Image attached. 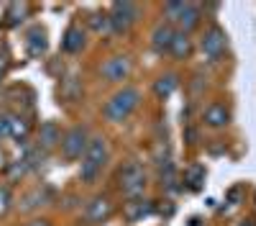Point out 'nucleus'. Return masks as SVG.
Returning <instances> with one entry per match:
<instances>
[{
    "label": "nucleus",
    "mask_w": 256,
    "mask_h": 226,
    "mask_svg": "<svg viewBox=\"0 0 256 226\" xmlns=\"http://www.w3.org/2000/svg\"><path fill=\"white\" fill-rule=\"evenodd\" d=\"M238 226H256V221H254V218H244Z\"/></svg>",
    "instance_id": "nucleus-25"
},
{
    "label": "nucleus",
    "mask_w": 256,
    "mask_h": 226,
    "mask_svg": "<svg viewBox=\"0 0 256 226\" xmlns=\"http://www.w3.org/2000/svg\"><path fill=\"white\" fill-rule=\"evenodd\" d=\"M10 200H13V198H10V190L3 185V188H0V216L10 208Z\"/></svg>",
    "instance_id": "nucleus-22"
},
{
    "label": "nucleus",
    "mask_w": 256,
    "mask_h": 226,
    "mask_svg": "<svg viewBox=\"0 0 256 226\" xmlns=\"http://www.w3.org/2000/svg\"><path fill=\"white\" fill-rule=\"evenodd\" d=\"M26 13H28V6L26 3H13V6H8V21L16 26V24H20V21L26 18Z\"/></svg>",
    "instance_id": "nucleus-21"
},
{
    "label": "nucleus",
    "mask_w": 256,
    "mask_h": 226,
    "mask_svg": "<svg viewBox=\"0 0 256 226\" xmlns=\"http://www.w3.org/2000/svg\"><path fill=\"white\" fill-rule=\"evenodd\" d=\"M26 226H52V223L44 221V218H38V221H31V223H26Z\"/></svg>",
    "instance_id": "nucleus-24"
},
{
    "label": "nucleus",
    "mask_w": 256,
    "mask_h": 226,
    "mask_svg": "<svg viewBox=\"0 0 256 226\" xmlns=\"http://www.w3.org/2000/svg\"><path fill=\"white\" fill-rule=\"evenodd\" d=\"M141 11L136 3H113L110 11H108V21H110V29L116 34H126V31H131L136 26V21H138Z\"/></svg>",
    "instance_id": "nucleus-4"
},
{
    "label": "nucleus",
    "mask_w": 256,
    "mask_h": 226,
    "mask_svg": "<svg viewBox=\"0 0 256 226\" xmlns=\"http://www.w3.org/2000/svg\"><path fill=\"white\" fill-rule=\"evenodd\" d=\"M187 3H166L164 6V16H166V24H180L182 16H184Z\"/></svg>",
    "instance_id": "nucleus-20"
},
{
    "label": "nucleus",
    "mask_w": 256,
    "mask_h": 226,
    "mask_svg": "<svg viewBox=\"0 0 256 226\" xmlns=\"http://www.w3.org/2000/svg\"><path fill=\"white\" fill-rule=\"evenodd\" d=\"M123 213H126V218L131 221V223H136V221H141V218H146V216H152V213H154V203H152V200H146V198L128 200Z\"/></svg>",
    "instance_id": "nucleus-11"
},
{
    "label": "nucleus",
    "mask_w": 256,
    "mask_h": 226,
    "mask_svg": "<svg viewBox=\"0 0 256 226\" xmlns=\"http://www.w3.org/2000/svg\"><path fill=\"white\" fill-rule=\"evenodd\" d=\"M131 70H134V62L131 57H126V54H116V57H108L102 62V67H100V75L108 80V82H123L131 77Z\"/></svg>",
    "instance_id": "nucleus-7"
},
{
    "label": "nucleus",
    "mask_w": 256,
    "mask_h": 226,
    "mask_svg": "<svg viewBox=\"0 0 256 226\" xmlns=\"http://www.w3.org/2000/svg\"><path fill=\"white\" fill-rule=\"evenodd\" d=\"M82 47H84V31H82L80 26H70L67 34H64V39H62V49L70 52V54H74V52H80Z\"/></svg>",
    "instance_id": "nucleus-15"
},
{
    "label": "nucleus",
    "mask_w": 256,
    "mask_h": 226,
    "mask_svg": "<svg viewBox=\"0 0 256 226\" xmlns=\"http://www.w3.org/2000/svg\"><path fill=\"white\" fill-rule=\"evenodd\" d=\"M202 121L210 129H223L230 123V111L223 106V103H210V106L202 111Z\"/></svg>",
    "instance_id": "nucleus-10"
},
{
    "label": "nucleus",
    "mask_w": 256,
    "mask_h": 226,
    "mask_svg": "<svg viewBox=\"0 0 256 226\" xmlns=\"http://www.w3.org/2000/svg\"><path fill=\"white\" fill-rule=\"evenodd\" d=\"M113 200L108 195H95L90 203H88V208H84V218H88L90 226H100L105 223L110 216H113Z\"/></svg>",
    "instance_id": "nucleus-8"
},
{
    "label": "nucleus",
    "mask_w": 256,
    "mask_h": 226,
    "mask_svg": "<svg viewBox=\"0 0 256 226\" xmlns=\"http://www.w3.org/2000/svg\"><path fill=\"white\" fill-rule=\"evenodd\" d=\"M184 182L190 190H200L202 182H205V167H200V164H195V167H190L184 172Z\"/></svg>",
    "instance_id": "nucleus-19"
},
{
    "label": "nucleus",
    "mask_w": 256,
    "mask_h": 226,
    "mask_svg": "<svg viewBox=\"0 0 256 226\" xmlns=\"http://www.w3.org/2000/svg\"><path fill=\"white\" fill-rule=\"evenodd\" d=\"M90 144V134L84 126H72L67 134H62V154L67 159H82L84 149H88Z\"/></svg>",
    "instance_id": "nucleus-5"
},
{
    "label": "nucleus",
    "mask_w": 256,
    "mask_h": 226,
    "mask_svg": "<svg viewBox=\"0 0 256 226\" xmlns=\"http://www.w3.org/2000/svg\"><path fill=\"white\" fill-rule=\"evenodd\" d=\"M141 106V90L134 85H123L118 93H113V98L102 106V116L110 123H120L131 116L136 108Z\"/></svg>",
    "instance_id": "nucleus-2"
},
{
    "label": "nucleus",
    "mask_w": 256,
    "mask_h": 226,
    "mask_svg": "<svg viewBox=\"0 0 256 226\" xmlns=\"http://www.w3.org/2000/svg\"><path fill=\"white\" fill-rule=\"evenodd\" d=\"M110 149H108V139L105 136H90V144L82 154L80 162V180L82 182H95L98 175L102 172V167L108 164Z\"/></svg>",
    "instance_id": "nucleus-1"
},
{
    "label": "nucleus",
    "mask_w": 256,
    "mask_h": 226,
    "mask_svg": "<svg viewBox=\"0 0 256 226\" xmlns=\"http://www.w3.org/2000/svg\"><path fill=\"white\" fill-rule=\"evenodd\" d=\"M192 49H195V44H192V39L187 31H174V39H172V47H169V54H172L174 59H187L192 54Z\"/></svg>",
    "instance_id": "nucleus-14"
},
{
    "label": "nucleus",
    "mask_w": 256,
    "mask_h": 226,
    "mask_svg": "<svg viewBox=\"0 0 256 226\" xmlns=\"http://www.w3.org/2000/svg\"><path fill=\"white\" fill-rule=\"evenodd\" d=\"M38 144H41V149H54L62 144V131L54 121H44L41 123V129H38Z\"/></svg>",
    "instance_id": "nucleus-12"
},
{
    "label": "nucleus",
    "mask_w": 256,
    "mask_h": 226,
    "mask_svg": "<svg viewBox=\"0 0 256 226\" xmlns=\"http://www.w3.org/2000/svg\"><path fill=\"white\" fill-rule=\"evenodd\" d=\"M28 121L26 118H20V116H13V118H8V131H10V136L13 139H18V141H26V136H28Z\"/></svg>",
    "instance_id": "nucleus-18"
},
{
    "label": "nucleus",
    "mask_w": 256,
    "mask_h": 226,
    "mask_svg": "<svg viewBox=\"0 0 256 226\" xmlns=\"http://www.w3.org/2000/svg\"><path fill=\"white\" fill-rule=\"evenodd\" d=\"M177 85H180V77H177L174 72H166V75H162V77L154 82V93H156L159 100H164V98H169V95L177 90Z\"/></svg>",
    "instance_id": "nucleus-16"
},
{
    "label": "nucleus",
    "mask_w": 256,
    "mask_h": 226,
    "mask_svg": "<svg viewBox=\"0 0 256 226\" xmlns=\"http://www.w3.org/2000/svg\"><path fill=\"white\" fill-rule=\"evenodd\" d=\"M3 162H6V157H3V152H0V167H3Z\"/></svg>",
    "instance_id": "nucleus-26"
},
{
    "label": "nucleus",
    "mask_w": 256,
    "mask_h": 226,
    "mask_svg": "<svg viewBox=\"0 0 256 226\" xmlns=\"http://www.w3.org/2000/svg\"><path fill=\"white\" fill-rule=\"evenodd\" d=\"M226 47H228V36L220 26H210L200 41V49H202V57L208 62H218L223 54H226Z\"/></svg>",
    "instance_id": "nucleus-6"
},
{
    "label": "nucleus",
    "mask_w": 256,
    "mask_h": 226,
    "mask_svg": "<svg viewBox=\"0 0 256 226\" xmlns=\"http://www.w3.org/2000/svg\"><path fill=\"white\" fill-rule=\"evenodd\" d=\"M46 47H49L46 31L41 29V26H36V29H31V31L26 34V49H28L31 57H41V54L46 52Z\"/></svg>",
    "instance_id": "nucleus-13"
},
{
    "label": "nucleus",
    "mask_w": 256,
    "mask_h": 226,
    "mask_svg": "<svg viewBox=\"0 0 256 226\" xmlns=\"http://www.w3.org/2000/svg\"><path fill=\"white\" fill-rule=\"evenodd\" d=\"M200 13H202V6H198V3H187V8H184V16H182V21H180V31H192L198 24H200Z\"/></svg>",
    "instance_id": "nucleus-17"
},
{
    "label": "nucleus",
    "mask_w": 256,
    "mask_h": 226,
    "mask_svg": "<svg viewBox=\"0 0 256 226\" xmlns=\"http://www.w3.org/2000/svg\"><path fill=\"white\" fill-rule=\"evenodd\" d=\"M118 188L128 200H136L144 195L146 190V170L141 167L138 162H128L120 167L118 172Z\"/></svg>",
    "instance_id": "nucleus-3"
},
{
    "label": "nucleus",
    "mask_w": 256,
    "mask_h": 226,
    "mask_svg": "<svg viewBox=\"0 0 256 226\" xmlns=\"http://www.w3.org/2000/svg\"><path fill=\"white\" fill-rule=\"evenodd\" d=\"M6 136H10V131H8V118H0V141H3Z\"/></svg>",
    "instance_id": "nucleus-23"
},
{
    "label": "nucleus",
    "mask_w": 256,
    "mask_h": 226,
    "mask_svg": "<svg viewBox=\"0 0 256 226\" xmlns=\"http://www.w3.org/2000/svg\"><path fill=\"white\" fill-rule=\"evenodd\" d=\"M174 31H177V29H174L172 24H166V21H162V24L154 26V31H152V47H154L156 54L169 52V47H172V39H174Z\"/></svg>",
    "instance_id": "nucleus-9"
}]
</instances>
